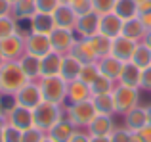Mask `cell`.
I'll list each match as a JSON object with an SVG mask.
<instances>
[{
	"label": "cell",
	"mask_w": 151,
	"mask_h": 142,
	"mask_svg": "<svg viewBox=\"0 0 151 142\" xmlns=\"http://www.w3.org/2000/svg\"><path fill=\"white\" fill-rule=\"evenodd\" d=\"M90 90H92L94 94H107L111 90V83H109V79L107 77H103V75H98V79L90 85Z\"/></svg>",
	"instance_id": "cell-34"
},
{
	"label": "cell",
	"mask_w": 151,
	"mask_h": 142,
	"mask_svg": "<svg viewBox=\"0 0 151 142\" xmlns=\"http://www.w3.org/2000/svg\"><path fill=\"white\" fill-rule=\"evenodd\" d=\"M21 136H23V131L15 129L14 125H6L2 131V138L4 142H21Z\"/></svg>",
	"instance_id": "cell-37"
},
{
	"label": "cell",
	"mask_w": 151,
	"mask_h": 142,
	"mask_svg": "<svg viewBox=\"0 0 151 142\" xmlns=\"http://www.w3.org/2000/svg\"><path fill=\"white\" fill-rule=\"evenodd\" d=\"M145 46H147V48H151V31H149L147 38H145Z\"/></svg>",
	"instance_id": "cell-51"
},
{
	"label": "cell",
	"mask_w": 151,
	"mask_h": 142,
	"mask_svg": "<svg viewBox=\"0 0 151 142\" xmlns=\"http://www.w3.org/2000/svg\"><path fill=\"white\" fill-rule=\"evenodd\" d=\"M27 83H29V79L23 73L19 62H6L0 67V92L2 94H12L14 96Z\"/></svg>",
	"instance_id": "cell-1"
},
{
	"label": "cell",
	"mask_w": 151,
	"mask_h": 142,
	"mask_svg": "<svg viewBox=\"0 0 151 142\" xmlns=\"http://www.w3.org/2000/svg\"><path fill=\"white\" fill-rule=\"evenodd\" d=\"M138 12H140V14H144V12H151V0H145L144 4H140V6H138Z\"/></svg>",
	"instance_id": "cell-47"
},
{
	"label": "cell",
	"mask_w": 151,
	"mask_h": 142,
	"mask_svg": "<svg viewBox=\"0 0 151 142\" xmlns=\"http://www.w3.org/2000/svg\"><path fill=\"white\" fill-rule=\"evenodd\" d=\"M69 142H90V136L84 135V133H75L73 138H71Z\"/></svg>",
	"instance_id": "cell-45"
},
{
	"label": "cell",
	"mask_w": 151,
	"mask_h": 142,
	"mask_svg": "<svg viewBox=\"0 0 151 142\" xmlns=\"http://www.w3.org/2000/svg\"><path fill=\"white\" fill-rule=\"evenodd\" d=\"M69 121H73L75 125H90V121L98 115L94 102L84 100V102H77L69 108Z\"/></svg>",
	"instance_id": "cell-4"
},
{
	"label": "cell",
	"mask_w": 151,
	"mask_h": 142,
	"mask_svg": "<svg viewBox=\"0 0 151 142\" xmlns=\"http://www.w3.org/2000/svg\"><path fill=\"white\" fill-rule=\"evenodd\" d=\"M6 121H8V125H14L19 131H27V129L35 127L33 125V109L23 108V106H17V104L6 113Z\"/></svg>",
	"instance_id": "cell-7"
},
{
	"label": "cell",
	"mask_w": 151,
	"mask_h": 142,
	"mask_svg": "<svg viewBox=\"0 0 151 142\" xmlns=\"http://www.w3.org/2000/svg\"><path fill=\"white\" fill-rule=\"evenodd\" d=\"M98 27H100V17H98L96 12H88L84 15H78L77 21V29L81 31V35H84L86 38L94 37L98 33Z\"/></svg>",
	"instance_id": "cell-18"
},
{
	"label": "cell",
	"mask_w": 151,
	"mask_h": 142,
	"mask_svg": "<svg viewBox=\"0 0 151 142\" xmlns=\"http://www.w3.org/2000/svg\"><path fill=\"white\" fill-rule=\"evenodd\" d=\"M134 50H136L134 41H130V38H126V37H117V38L111 41V54H113V58H117V60H121V62L132 60Z\"/></svg>",
	"instance_id": "cell-13"
},
{
	"label": "cell",
	"mask_w": 151,
	"mask_h": 142,
	"mask_svg": "<svg viewBox=\"0 0 151 142\" xmlns=\"http://www.w3.org/2000/svg\"><path fill=\"white\" fill-rule=\"evenodd\" d=\"M59 119H61V112H59L58 104L40 102V104L33 109V125L38 127L40 131H44V133H48Z\"/></svg>",
	"instance_id": "cell-2"
},
{
	"label": "cell",
	"mask_w": 151,
	"mask_h": 142,
	"mask_svg": "<svg viewBox=\"0 0 151 142\" xmlns=\"http://www.w3.org/2000/svg\"><path fill=\"white\" fill-rule=\"evenodd\" d=\"M132 64H136L140 69H145L151 65V48L147 46H140V48L134 50L132 54Z\"/></svg>",
	"instance_id": "cell-30"
},
{
	"label": "cell",
	"mask_w": 151,
	"mask_h": 142,
	"mask_svg": "<svg viewBox=\"0 0 151 142\" xmlns=\"http://www.w3.org/2000/svg\"><path fill=\"white\" fill-rule=\"evenodd\" d=\"M140 83H142V86H145V88H151V65L145 67V69H142Z\"/></svg>",
	"instance_id": "cell-42"
},
{
	"label": "cell",
	"mask_w": 151,
	"mask_h": 142,
	"mask_svg": "<svg viewBox=\"0 0 151 142\" xmlns=\"http://www.w3.org/2000/svg\"><path fill=\"white\" fill-rule=\"evenodd\" d=\"M81 69H82V64L73 56V54H71V56H63L61 69H59V77H61L63 81L71 83V81H75V79H78Z\"/></svg>",
	"instance_id": "cell-17"
},
{
	"label": "cell",
	"mask_w": 151,
	"mask_h": 142,
	"mask_svg": "<svg viewBox=\"0 0 151 142\" xmlns=\"http://www.w3.org/2000/svg\"><path fill=\"white\" fill-rule=\"evenodd\" d=\"M8 125V121H6V115H0V133L4 131V127Z\"/></svg>",
	"instance_id": "cell-49"
},
{
	"label": "cell",
	"mask_w": 151,
	"mask_h": 142,
	"mask_svg": "<svg viewBox=\"0 0 151 142\" xmlns=\"http://www.w3.org/2000/svg\"><path fill=\"white\" fill-rule=\"evenodd\" d=\"M121 69H122V64L121 60H117V58H103L101 65H100V73L103 75V77L107 79H115L121 75Z\"/></svg>",
	"instance_id": "cell-25"
},
{
	"label": "cell",
	"mask_w": 151,
	"mask_h": 142,
	"mask_svg": "<svg viewBox=\"0 0 151 142\" xmlns=\"http://www.w3.org/2000/svg\"><path fill=\"white\" fill-rule=\"evenodd\" d=\"M117 0H92V10H96L98 14H109L111 10H115Z\"/></svg>",
	"instance_id": "cell-39"
},
{
	"label": "cell",
	"mask_w": 151,
	"mask_h": 142,
	"mask_svg": "<svg viewBox=\"0 0 151 142\" xmlns=\"http://www.w3.org/2000/svg\"><path fill=\"white\" fill-rule=\"evenodd\" d=\"M15 33L23 38L29 37L33 33V21H31V17H15Z\"/></svg>",
	"instance_id": "cell-33"
},
{
	"label": "cell",
	"mask_w": 151,
	"mask_h": 142,
	"mask_svg": "<svg viewBox=\"0 0 151 142\" xmlns=\"http://www.w3.org/2000/svg\"><path fill=\"white\" fill-rule=\"evenodd\" d=\"M23 50H25V38L19 37L17 33L0 38V52L6 58V62L19 60V58L23 56Z\"/></svg>",
	"instance_id": "cell-5"
},
{
	"label": "cell",
	"mask_w": 151,
	"mask_h": 142,
	"mask_svg": "<svg viewBox=\"0 0 151 142\" xmlns=\"http://www.w3.org/2000/svg\"><path fill=\"white\" fill-rule=\"evenodd\" d=\"M19 65H21L23 73L27 75V79H35L40 75V58L33 56V54H23L19 58Z\"/></svg>",
	"instance_id": "cell-22"
},
{
	"label": "cell",
	"mask_w": 151,
	"mask_h": 142,
	"mask_svg": "<svg viewBox=\"0 0 151 142\" xmlns=\"http://www.w3.org/2000/svg\"><path fill=\"white\" fill-rule=\"evenodd\" d=\"M0 142H4V138H2V133H0Z\"/></svg>",
	"instance_id": "cell-58"
},
{
	"label": "cell",
	"mask_w": 151,
	"mask_h": 142,
	"mask_svg": "<svg viewBox=\"0 0 151 142\" xmlns=\"http://www.w3.org/2000/svg\"><path fill=\"white\" fill-rule=\"evenodd\" d=\"M4 64H6V58H4V56H2V52H0V67H2Z\"/></svg>",
	"instance_id": "cell-52"
},
{
	"label": "cell",
	"mask_w": 151,
	"mask_h": 142,
	"mask_svg": "<svg viewBox=\"0 0 151 142\" xmlns=\"http://www.w3.org/2000/svg\"><path fill=\"white\" fill-rule=\"evenodd\" d=\"M138 135H140L142 142H151V125H145V127H142L140 131H136Z\"/></svg>",
	"instance_id": "cell-43"
},
{
	"label": "cell",
	"mask_w": 151,
	"mask_h": 142,
	"mask_svg": "<svg viewBox=\"0 0 151 142\" xmlns=\"http://www.w3.org/2000/svg\"><path fill=\"white\" fill-rule=\"evenodd\" d=\"M61 60H63V56L59 52H54V50H52L50 54H46L44 58H40V75L42 77H54V75H59Z\"/></svg>",
	"instance_id": "cell-15"
},
{
	"label": "cell",
	"mask_w": 151,
	"mask_h": 142,
	"mask_svg": "<svg viewBox=\"0 0 151 142\" xmlns=\"http://www.w3.org/2000/svg\"><path fill=\"white\" fill-rule=\"evenodd\" d=\"M113 102H115V112H130L132 108H136L138 104V92L130 86H119L113 94Z\"/></svg>",
	"instance_id": "cell-8"
},
{
	"label": "cell",
	"mask_w": 151,
	"mask_h": 142,
	"mask_svg": "<svg viewBox=\"0 0 151 142\" xmlns=\"http://www.w3.org/2000/svg\"><path fill=\"white\" fill-rule=\"evenodd\" d=\"M144 29H145V27L142 25V21H140V19L130 17V19H126V21L122 23V37L130 38V41H136L138 37H142Z\"/></svg>",
	"instance_id": "cell-26"
},
{
	"label": "cell",
	"mask_w": 151,
	"mask_h": 142,
	"mask_svg": "<svg viewBox=\"0 0 151 142\" xmlns=\"http://www.w3.org/2000/svg\"><path fill=\"white\" fill-rule=\"evenodd\" d=\"M94 106H96V112L103 113V115H111L115 112L113 96H109V94H98V98H94Z\"/></svg>",
	"instance_id": "cell-28"
},
{
	"label": "cell",
	"mask_w": 151,
	"mask_h": 142,
	"mask_svg": "<svg viewBox=\"0 0 151 142\" xmlns=\"http://www.w3.org/2000/svg\"><path fill=\"white\" fill-rule=\"evenodd\" d=\"M122 23H124V19H121L117 14H105L103 17H100L98 33L113 41V38H117L122 33Z\"/></svg>",
	"instance_id": "cell-10"
},
{
	"label": "cell",
	"mask_w": 151,
	"mask_h": 142,
	"mask_svg": "<svg viewBox=\"0 0 151 142\" xmlns=\"http://www.w3.org/2000/svg\"><path fill=\"white\" fill-rule=\"evenodd\" d=\"M25 50H27V54H33L37 58H44L46 54L52 52L50 37L42 33H31L25 38Z\"/></svg>",
	"instance_id": "cell-9"
},
{
	"label": "cell",
	"mask_w": 151,
	"mask_h": 142,
	"mask_svg": "<svg viewBox=\"0 0 151 142\" xmlns=\"http://www.w3.org/2000/svg\"><path fill=\"white\" fill-rule=\"evenodd\" d=\"M140 77H142V69L138 67L136 64H126L122 65L121 69V81L124 86H130V88H134L136 85H140Z\"/></svg>",
	"instance_id": "cell-24"
},
{
	"label": "cell",
	"mask_w": 151,
	"mask_h": 142,
	"mask_svg": "<svg viewBox=\"0 0 151 142\" xmlns=\"http://www.w3.org/2000/svg\"><path fill=\"white\" fill-rule=\"evenodd\" d=\"M147 125V115H145V109L142 108H132L130 112H126V127L128 131L136 133L140 131L142 127Z\"/></svg>",
	"instance_id": "cell-23"
},
{
	"label": "cell",
	"mask_w": 151,
	"mask_h": 142,
	"mask_svg": "<svg viewBox=\"0 0 151 142\" xmlns=\"http://www.w3.org/2000/svg\"><path fill=\"white\" fill-rule=\"evenodd\" d=\"M90 136H109L113 133V121H111V115H103V113H98L88 125Z\"/></svg>",
	"instance_id": "cell-16"
},
{
	"label": "cell",
	"mask_w": 151,
	"mask_h": 142,
	"mask_svg": "<svg viewBox=\"0 0 151 142\" xmlns=\"http://www.w3.org/2000/svg\"><path fill=\"white\" fill-rule=\"evenodd\" d=\"M88 38L92 41L98 56H105V54L111 52V38L103 37V35H94V37H88Z\"/></svg>",
	"instance_id": "cell-31"
},
{
	"label": "cell",
	"mask_w": 151,
	"mask_h": 142,
	"mask_svg": "<svg viewBox=\"0 0 151 142\" xmlns=\"http://www.w3.org/2000/svg\"><path fill=\"white\" fill-rule=\"evenodd\" d=\"M14 12L17 17H33L37 14V4L35 0H17L14 4Z\"/></svg>",
	"instance_id": "cell-29"
},
{
	"label": "cell",
	"mask_w": 151,
	"mask_h": 142,
	"mask_svg": "<svg viewBox=\"0 0 151 142\" xmlns=\"http://www.w3.org/2000/svg\"><path fill=\"white\" fill-rule=\"evenodd\" d=\"M40 94L42 102H50V104H61L63 98L67 96V81H63L59 75L54 77H42L40 81Z\"/></svg>",
	"instance_id": "cell-3"
},
{
	"label": "cell",
	"mask_w": 151,
	"mask_h": 142,
	"mask_svg": "<svg viewBox=\"0 0 151 142\" xmlns=\"http://www.w3.org/2000/svg\"><path fill=\"white\" fill-rule=\"evenodd\" d=\"M46 138V133L40 131L38 127H31L27 131H23V136H21V142H42Z\"/></svg>",
	"instance_id": "cell-35"
},
{
	"label": "cell",
	"mask_w": 151,
	"mask_h": 142,
	"mask_svg": "<svg viewBox=\"0 0 151 142\" xmlns=\"http://www.w3.org/2000/svg\"><path fill=\"white\" fill-rule=\"evenodd\" d=\"M136 12H138V6L134 0H117V4H115V14L121 19H124V21L134 17Z\"/></svg>",
	"instance_id": "cell-27"
},
{
	"label": "cell",
	"mask_w": 151,
	"mask_h": 142,
	"mask_svg": "<svg viewBox=\"0 0 151 142\" xmlns=\"http://www.w3.org/2000/svg\"><path fill=\"white\" fill-rule=\"evenodd\" d=\"M37 12L40 14H54V10L59 6V0H35Z\"/></svg>",
	"instance_id": "cell-40"
},
{
	"label": "cell",
	"mask_w": 151,
	"mask_h": 142,
	"mask_svg": "<svg viewBox=\"0 0 151 142\" xmlns=\"http://www.w3.org/2000/svg\"><path fill=\"white\" fill-rule=\"evenodd\" d=\"M130 135H132V131H128V129H119V131H115L109 135V142H130Z\"/></svg>",
	"instance_id": "cell-41"
},
{
	"label": "cell",
	"mask_w": 151,
	"mask_h": 142,
	"mask_svg": "<svg viewBox=\"0 0 151 142\" xmlns=\"http://www.w3.org/2000/svg\"><path fill=\"white\" fill-rule=\"evenodd\" d=\"M12 10H14V6H12L8 0H0V17H4V15H10Z\"/></svg>",
	"instance_id": "cell-44"
},
{
	"label": "cell",
	"mask_w": 151,
	"mask_h": 142,
	"mask_svg": "<svg viewBox=\"0 0 151 142\" xmlns=\"http://www.w3.org/2000/svg\"><path fill=\"white\" fill-rule=\"evenodd\" d=\"M31 21H33V33L50 35L52 31L55 29V23H54L52 14H40V12H37V14L31 17Z\"/></svg>",
	"instance_id": "cell-20"
},
{
	"label": "cell",
	"mask_w": 151,
	"mask_h": 142,
	"mask_svg": "<svg viewBox=\"0 0 151 142\" xmlns=\"http://www.w3.org/2000/svg\"><path fill=\"white\" fill-rule=\"evenodd\" d=\"M88 92H90V86L84 85L82 81H78V79H75V81H71L67 85V96H69L71 104L88 100Z\"/></svg>",
	"instance_id": "cell-21"
},
{
	"label": "cell",
	"mask_w": 151,
	"mask_h": 142,
	"mask_svg": "<svg viewBox=\"0 0 151 142\" xmlns=\"http://www.w3.org/2000/svg\"><path fill=\"white\" fill-rule=\"evenodd\" d=\"M145 115H147V125H151V106L145 109Z\"/></svg>",
	"instance_id": "cell-50"
},
{
	"label": "cell",
	"mask_w": 151,
	"mask_h": 142,
	"mask_svg": "<svg viewBox=\"0 0 151 142\" xmlns=\"http://www.w3.org/2000/svg\"><path fill=\"white\" fill-rule=\"evenodd\" d=\"M42 142H54V140H52V138H48V136H46V138L42 140Z\"/></svg>",
	"instance_id": "cell-55"
},
{
	"label": "cell",
	"mask_w": 151,
	"mask_h": 142,
	"mask_svg": "<svg viewBox=\"0 0 151 142\" xmlns=\"http://www.w3.org/2000/svg\"><path fill=\"white\" fill-rule=\"evenodd\" d=\"M15 33V19H12L10 15H4L0 17V38L10 37Z\"/></svg>",
	"instance_id": "cell-36"
},
{
	"label": "cell",
	"mask_w": 151,
	"mask_h": 142,
	"mask_svg": "<svg viewBox=\"0 0 151 142\" xmlns=\"http://www.w3.org/2000/svg\"><path fill=\"white\" fill-rule=\"evenodd\" d=\"M73 56L84 65V64H90L98 54H96V48H94L92 41H90V38H84V41L73 44Z\"/></svg>",
	"instance_id": "cell-19"
},
{
	"label": "cell",
	"mask_w": 151,
	"mask_h": 142,
	"mask_svg": "<svg viewBox=\"0 0 151 142\" xmlns=\"http://www.w3.org/2000/svg\"><path fill=\"white\" fill-rule=\"evenodd\" d=\"M0 115H4V109H2V106H0Z\"/></svg>",
	"instance_id": "cell-57"
},
{
	"label": "cell",
	"mask_w": 151,
	"mask_h": 142,
	"mask_svg": "<svg viewBox=\"0 0 151 142\" xmlns=\"http://www.w3.org/2000/svg\"><path fill=\"white\" fill-rule=\"evenodd\" d=\"M134 2H136V6H140V4H144L145 0H134Z\"/></svg>",
	"instance_id": "cell-53"
},
{
	"label": "cell",
	"mask_w": 151,
	"mask_h": 142,
	"mask_svg": "<svg viewBox=\"0 0 151 142\" xmlns=\"http://www.w3.org/2000/svg\"><path fill=\"white\" fill-rule=\"evenodd\" d=\"M98 75H100V69L96 67V65H92V64H84L82 65V69H81V73H78V81H82L84 85H92L94 81L98 79Z\"/></svg>",
	"instance_id": "cell-32"
},
{
	"label": "cell",
	"mask_w": 151,
	"mask_h": 142,
	"mask_svg": "<svg viewBox=\"0 0 151 142\" xmlns=\"http://www.w3.org/2000/svg\"><path fill=\"white\" fill-rule=\"evenodd\" d=\"M14 98H15V104H17V106H23V108L35 109V108H37V106L42 102L40 86H38V85H33V83H27L23 88H19L17 92L14 94Z\"/></svg>",
	"instance_id": "cell-6"
},
{
	"label": "cell",
	"mask_w": 151,
	"mask_h": 142,
	"mask_svg": "<svg viewBox=\"0 0 151 142\" xmlns=\"http://www.w3.org/2000/svg\"><path fill=\"white\" fill-rule=\"evenodd\" d=\"M52 17H54L55 27H61V29H71L77 23V14L73 12V8L69 4H59L54 10Z\"/></svg>",
	"instance_id": "cell-14"
},
{
	"label": "cell",
	"mask_w": 151,
	"mask_h": 142,
	"mask_svg": "<svg viewBox=\"0 0 151 142\" xmlns=\"http://www.w3.org/2000/svg\"><path fill=\"white\" fill-rule=\"evenodd\" d=\"M140 21H142L144 27H151V12H144L142 17H140Z\"/></svg>",
	"instance_id": "cell-46"
},
{
	"label": "cell",
	"mask_w": 151,
	"mask_h": 142,
	"mask_svg": "<svg viewBox=\"0 0 151 142\" xmlns=\"http://www.w3.org/2000/svg\"><path fill=\"white\" fill-rule=\"evenodd\" d=\"M90 142H109V136H90Z\"/></svg>",
	"instance_id": "cell-48"
},
{
	"label": "cell",
	"mask_w": 151,
	"mask_h": 142,
	"mask_svg": "<svg viewBox=\"0 0 151 142\" xmlns=\"http://www.w3.org/2000/svg\"><path fill=\"white\" fill-rule=\"evenodd\" d=\"M75 133H77V131H75V123H73V121L63 119V117H61V119H59L58 123L46 133V136L52 138L54 142H69L71 138H73Z\"/></svg>",
	"instance_id": "cell-12"
},
{
	"label": "cell",
	"mask_w": 151,
	"mask_h": 142,
	"mask_svg": "<svg viewBox=\"0 0 151 142\" xmlns=\"http://www.w3.org/2000/svg\"><path fill=\"white\" fill-rule=\"evenodd\" d=\"M50 37V44L54 52H67V50L73 48V35H71V29H61V27H55L54 31L48 35Z\"/></svg>",
	"instance_id": "cell-11"
},
{
	"label": "cell",
	"mask_w": 151,
	"mask_h": 142,
	"mask_svg": "<svg viewBox=\"0 0 151 142\" xmlns=\"http://www.w3.org/2000/svg\"><path fill=\"white\" fill-rule=\"evenodd\" d=\"M69 6L73 8V12L77 15H84L88 12H92V0H71Z\"/></svg>",
	"instance_id": "cell-38"
},
{
	"label": "cell",
	"mask_w": 151,
	"mask_h": 142,
	"mask_svg": "<svg viewBox=\"0 0 151 142\" xmlns=\"http://www.w3.org/2000/svg\"><path fill=\"white\" fill-rule=\"evenodd\" d=\"M8 2H10V4H12V6H14V4H15V2H17V0H8Z\"/></svg>",
	"instance_id": "cell-56"
},
{
	"label": "cell",
	"mask_w": 151,
	"mask_h": 142,
	"mask_svg": "<svg viewBox=\"0 0 151 142\" xmlns=\"http://www.w3.org/2000/svg\"><path fill=\"white\" fill-rule=\"evenodd\" d=\"M71 0H59V4H69Z\"/></svg>",
	"instance_id": "cell-54"
}]
</instances>
